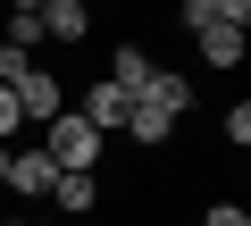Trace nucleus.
Listing matches in <instances>:
<instances>
[{
    "label": "nucleus",
    "instance_id": "423d86ee",
    "mask_svg": "<svg viewBox=\"0 0 251 226\" xmlns=\"http://www.w3.org/2000/svg\"><path fill=\"white\" fill-rule=\"evenodd\" d=\"M151 75H159V59H151L143 42H117V50H109V84H117L126 100H134V92H143Z\"/></svg>",
    "mask_w": 251,
    "mask_h": 226
},
{
    "label": "nucleus",
    "instance_id": "7ed1b4c3",
    "mask_svg": "<svg viewBox=\"0 0 251 226\" xmlns=\"http://www.w3.org/2000/svg\"><path fill=\"white\" fill-rule=\"evenodd\" d=\"M9 92H17V118H25V126H50V118H67V84H59L50 67H25Z\"/></svg>",
    "mask_w": 251,
    "mask_h": 226
},
{
    "label": "nucleus",
    "instance_id": "f03ea898",
    "mask_svg": "<svg viewBox=\"0 0 251 226\" xmlns=\"http://www.w3.org/2000/svg\"><path fill=\"white\" fill-rule=\"evenodd\" d=\"M243 25H251V0H218V25H201V34H193V42H201V59H209L218 75H234V67H243V50H251V34H243Z\"/></svg>",
    "mask_w": 251,
    "mask_h": 226
},
{
    "label": "nucleus",
    "instance_id": "f8f14e48",
    "mask_svg": "<svg viewBox=\"0 0 251 226\" xmlns=\"http://www.w3.org/2000/svg\"><path fill=\"white\" fill-rule=\"evenodd\" d=\"M218 134H226V151H251V100H234V109H226Z\"/></svg>",
    "mask_w": 251,
    "mask_h": 226
},
{
    "label": "nucleus",
    "instance_id": "f257e3e1",
    "mask_svg": "<svg viewBox=\"0 0 251 226\" xmlns=\"http://www.w3.org/2000/svg\"><path fill=\"white\" fill-rule=\"evenodd\" d=\"M42 159H50L59 176H100V134L67 109V118H50V126H42Z\"/></svg>",
    "mask_w": 251,
    "mask_h": 226
},
{
    "label": "nucleus",
    "instance_id": "4468645a",
    "mask_svg": "<svg viewBox=\"0 0 251 226\" xmlns=\"http://www.w3.org/2000/svg\"><path fill=\"white\" fill-rule=\"evenodd\" d=\"M17 226H50V218H34V209H17Z\"/></svg>",
    "mask_w": 251,
    "mask_h": 226
},
{
    "label": "nucleus",
    "instance_id": "6e6552de",
    "mask_svg": "<svg viewBox=\"0 0 251 226\" xmlns=\"http://www.w3.org/2000/svg\"><path fill=\"white\" fill-rule=\"evenodd\" d=\"M84 34H92L84 0H42V42H84Z\"/></svg>",
    "mask_w": 251,
    "mask_h": 226
},
{
    "label": "nucleus",
    "instance_id": "0eeeda50",
    "mask_svg": "<svg viewBox=\"0 0 251 226\" xmlns=\"http://www.w3.org/2000/svg\"><path fill=\"white\" fill-rule=\"evenodd\" d=\"M168 134H176V118H168V109H151V100H134V109H126V143H134V151H168Z\"/></svg>",
    "mask_w": 251,
    "mask_h": 226
},
{
    "label": "nucleus",
    "instance_id": "2eb2a0df",
    "mask_svg": "<svg viewBox=\"0 0 251 226\" xmlns=\"http://www.w3.org/2000/svg\"><path fill=\"white\" fill-rule=\"evenodd\" d=\"M0 184H9V143H0Z\"/></svg>",
    "mask_w": 251,
    "mask_h": 226
},
{
    "label": "nucleus",
    "instance_id": "ddd939ff",
    "mask_svg": "<svg viewBox=\"0 0 251 226\" xmlns=\"http://www.w3.org/2000/svg\"><path fill=\"white\" fill-rule=\"evenodd\" d=\"M201 226H251V209H243V201H209V209H201Z\"/></svg>",
    "mask_w": 251,
    "mask_h": 226
},
{
    "label": "nucleus",
    "instance_id": "9d476101",
    "mask_svg": "<svg viewBox=\"0 0 251 226\" xmlns=\"http://www.w3.org/2000/svg\"><path fill=\"white\" fill-rule=\"evenodd\" d=\"M50 209H59V218H92V209H100V176H59V184H50Z\"/></svg>",
    "mask_w": 251,
    "mask_h": 226
},
{
    "label": "nucleus",
    "instance_id": "39448f33",
    "mask_svg": "<svg viewBox=\"0 0 251 226\" xmlns=\"http://www.w3.org/2000/svg\"><path fill=\"white\" fill-rule=\"evenodd\" d=\"M50 184H59V168L42 159V143H34V151H9V184H0V193H17V201L34 209V201H50Z\"/></svg>",
    "mask_w": 251,
    "mask_h": 226
},
{
    "label": "nucleus",
    "instance_id": "1a4fd4ad",
    "mask_svg": "<svg viewBox=\"0 0 251 226\" xmlns=\"http://www.w3.org/2000/svg\"><path fill=\"white\" fill-rule=\"evenodd\" d=\"M134 100H151V109H168V118H176V126H184V118H193V84H184V75H176V67H159V75H151V84H143V92H134Z\"/></svg>",
    "mask_w": 251,
    "mask_h": 226
},
{
    "label": "nucleus",
    "instance_id": "20e7f679",
    "mask_svg": "<svg viewBox=\"0 0 251 226\" xmlns=\"http://www.w3.org/2000/svg\"><path fill=\"white\" fill-rule=\"evenodd\" d=\"M67 109H75V118H84L100 143H109V134H126V109H134V100H126V92L100 75V84H84V100H67Z\"/></svg>",
    "mask_w": 251,
    "mask_h": 226
},
{
    "label": "nucleus",
    "instance_id": "9b49d317",
    "mask_svg": "<svg viewBox=\"0 0 251 226\" xmlns=\"http://www.w3.org/2000/svg\"><path fill=\"white\" fill-rule=\"evenodd\" d=\"M0 42L34 59V42H42V9H34V0H25V9H9V25H0Z\"/></svg>",
    "mask_w": 251,
    "mask_h": 226
}]
</instances>
